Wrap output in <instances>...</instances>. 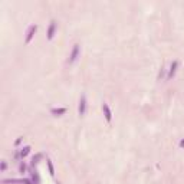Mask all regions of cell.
I'll return each mask as SVG.
<instances>
[{
	"mask_svg": "<svg viewBox=\"0 0 184 184\" xmlns=\"http://www.w3.org/2000/svg\"><path fill=\"white\" fill-rule=\"evenodd\" d=\"M55 32H56V22H55V20H52V22H50V25H49V29H48V39H49V40H52V39H53Z\"/></svg>",
	"mask_w": 184,
	"mask_h": 184,
	"instance_id": "3957f363",
	"label": "cell"
},
{
	"mask_svg": "<svg viewBox=\"0 0 184 184\" xmlns=\"http://www.w3.org/2000/svg\"><path fill=\"white\" fill-rule=\"evenodd\" d=\"M42 158V154H36L33 158H32V165H36L37 163H39V160Z\"/></svg>",
	"mask_w": 184,
	"mask_h": 184,
	"instance_id": "8fae6325",
	"label": "cell"
},
{
	"mask_svg": "<svg viewBox=\"0 0 184 184\" xmlns=\"http://www.w3.org/2000/svg\"><path fill=\"white\" fill-rule=\"evenodd\" d=\"M32 183H33V184L39 183V176L36 174V171H35V173H32Z\"/></svg>",
	"mask_w": 184,
	"mask_h": 184,
	"instance_id": "7c38bea8",
	"label": "cell"
},
{
	"mask_svg": "<svg viewBox=\"0 0 184 184\" xmlns=\"http://www.w3.org/2000/svg\"><path fill=\"white\" fill-rule=\"evenodd\" d=\"M177 68H178V62L177 61H174L173 63H171V66H170V71H168V75H167V78L168 79H171L174 74H176V71H177Z\"/></svg>",
	"mask_w": 184,
	"mask_h": 184,
	"instance_id": "8992f818",
	"label": "cell"
},
{
	"mask_svg": "<svg viewBox=\"0 0 184 184\" xmlns=\"http://www.w3.org/2000/svg\"><path fill=\"white\" fill-rule=\"evenodd\" d=\"M85 111H86V96H85V95H82V96H81V99H79L78 112H79V115L82 116V115L85 114Z\"/></svg>",
	"mask_w": 184,
	"mask_h": 184,
	"instance_id": "7a4b0ae2",
	"label": "cell"
},
{
	"mask_svg": "<svg viewBox=\"0 0 184 184\" xmlns=\"http://www.w3.org/2000/svg\"><path fill=\"white\" fill-rule=\"evenodd\" d=\"M102 110H104V115H105V119L111 122V119H112V112H111L110 107H108V104H104L102 105Z\"/></svg>",
	"mask_w": 184,
	"mask_h": 184,
	"instance_id": "5b68a950",
	"label": "cell"
},
{
	"mask_svg": "<svg viewBox=\"0 0 184 184\" xmlns=\"http://www.w3.org/2000/svg\"><path fill=\"white\" fill-rule=\"evenodd\" d=\"M50 114H52V115H56V116L63 115V114H66V108H52V110H50Z\"/></svg>",
	"mask_w": 184,
	"mask_h": 184,
	"instance_id": "ba28073f",
	"label": "cell"
},
{
	"mask_svg": "<svg viewBox=\"0 0 184 184\" xmlns=\"http://www.w3.org/2000/svg\"><path fill=\"white\" fill-rule=\"evenodd\" d=\"M78 55H79V45H75L72 52H71V56H69V63H74L78 58Z\"/></svg>",
	"mask_w": 184,
	"mask_h": 184,
	"instance_id": "277c9868",
	"label": "cell"
},
{
	"mask_svg": "<svg viewBox=\"0 0 184 184\" xmlns=\"http://www.w3.org/2000/svg\"><path fill=\"white\" fill-rule=\"evenodd\" d=\"M37 30V26L36 25H32L29 29H28V33H26V39H25V42L26 43H30V40L33 39V36H35V33H36Z\"/></svg>",
	"mask_w": 184,
	"mask_h": 184,
	"instance_id": "6da1fadb",
	"label": "cell"
},
{
	"mask_svg": "<svg viewBox=\"0 0 184 184\" xmlns=\"http://www.w3.org/2000/svg\"><path fill=\"white\" fill-rule=\"evenodd\" d=\"M25 183V180L22 178V180H17V178H7V180H3L1 184H23Z\"/></svg>",
	"mask_w": 184,
	"mask_h": 184,
	"instance_id": "52a82bcc",
	"label": "cell"
},
{
	"mask_svg": "<svg viewBox=\"0 0 184 184\" xmlns=\"http://www.w3.org/2000/svg\"><path fill=\"white\" fill-rule=\"evenodd\" d=\"M19 170H20L22 173H25V170H26V164H25V163H20V165H19Z\"/></svg>",
	"mask_w": 184,
	"mask_h": 184,
	"instance_id": "4fadbf2b",
	"label": "cell"
},
{
	"mask_svg": "<svg viewBox=\"0 0 184 184\" xmlns=\"http://www.w3.org/2000/svg\"><path fill=\"white\" fill-rule=\"evenodd\" d=\"M29 152H30V145H25V147L20 150V157H23V158H25Z\"/></svg>",
	"mask_w": 184,
	"mask_h": 184,
	"instance_id": "9c48e42d",
	"label": "cell"
},
{
	"mask_svg": "<svg viewBox=\"0 0 184 184\" xmlns=\"http://www.w3.org/2000/svg\"><path fill=\"white\" fill-rule=\"evenodd\" d=\"M6 168H7V164H6V161H1V165H0V170H1V171H4Z\"/></svg>",
	"mask_w": 184,
	"mask_h": 184,
	"instance_id": "5bb4252c",
	"label": "cell"
},
{
	"mask_svg": "<svg viewBox=\"0 0 184 184\" xmlns=\"http://www.w3.org/2000/svg\"><path fill=\"white\" fill-rule=\"evenodd\" d=\"M46 163H48V167H49V173H50V176H55V168H53L52 161H50V160H46Z\"/></svg>",
	"mask_w": 184,
	"mask_h": 184,
	"instance_id": "30bf717a",
	"label": "cell"
},
{
	"mask_svg": "<svg viewBox=\"0 0 184 184\" xmlns=\"http://www.w3.org/2000/svg\"><path fill=\"white\" fill-rule=\"evenodd\" d=\"M180 147L184 148V140H181V141H180Z\"/></svg>",
	"mask_w": 184,
	"mask_h": 184,
	"instance_id": "2e32d148",
	"label": "cell"
},
{
	"mask_svg": "<svg viewBox=\"0 0 184 184\" xmlns=\"http://www.w3.org/2000/svg\"><path fill=\"white\" fill-rule=\"evenodd\" d=\"M20 143H22V137H20V138H17V140H16V143H14V144H16V145H19V144H20Z\"/></svg>",
	"mask_w": 184,
	"mask_h": 184,
	"instance_id": "9a60e30c",
	"label": "cell"
}]
</instances>
